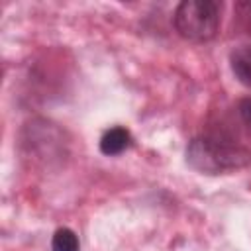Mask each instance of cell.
Segmentation results:
<instances>
[{"mask_svg":"<svg viewBox=\"0 0 251 251\" xmlns=\"http://www.w3.org/2000/svg\"><path fill=\"white\" fill-rule=\"evenodd\" d=\"M186 163L204 175H222L251 165V151L226 135H198L186 147Z\"/></svg>","mask_w":251,"mask_h":251,"instance_id":"6da1fadb","label":"cell"},{"mask_svg":"<svg viewBox=\"0 0 251 251\" xmlns=\"http://www.w3.org/2000/svg\"><path fill=\"white\" fill-rule=\"evenodd\" d=\"M220 12L222 6L216 0H184L175 10V29L188 41H210L218 33Z\"/></svg>","mask_w":251,"mask_h":251,"instance_id":"7a4b0ae2","label":"cell"},{"mask_svg":"<svg viewBox=\"0 0 251 251\" xmlns=\"http://www.w3.org/2000/svg\"><path fill=\"white\" fill-rule=\"evenodd\" d=\"M24 147L37 159L53 157L63 149V133L51 122L33 120L24 129Z\"/></svg>","mask_w":251,"mask_h":251,"instance_id":"3957f363","label":"cell"},{"mask_svg":"<svg viewBox=\"0 0 251 251\" xmlns=\"http://www.w3.org/2000/svg\"><path fill=\"white\" fill-rule=\"evenodd\" d=\"M129 145H131V135L126 127H110L100 137V153H104L108 157L124 153Z\"/></svg>","mask_w":251,"mask_h":251,"instance_id":"277c9868","label":"cell"},{"mask_svg":"<svg viewBox=\"0 0 251 251\" xmlns=\"http://www.w3.org/2000/svg\"><path fill=\"white\" fill-rule=\"evenodd\" d=\"M229 65L235 75V78L251 88V47H239L229 55Z\"/></svg>","mask_w":251,"mask_h":251,"instance_id":"5b68a950","label":"cell"},{"mask_svg":"<svg viewBox=\"0 0 251 251\" xmlns=\"http://www.w3.org/2000/svg\"><path fill=\"white\" fill-rule=\"evenodd\" d=\"M51 251H80L76 233L69 227H59L51 237Z\"/></svg>","mask_w":251,"mask_h":251,"instance_id":"8992f818","label":"cell"},{"mask_svg":"<svg viewBox=\"0 0 251 251\" xmlns=\"http://www.w3.org/2000/svg\"><path fill=\"white\" fill-rule=\"evenodd\" d=\"M237 110H239V118L243 120V124L247 127H251V98H243L239 102Z\"/></svg>","mask_w":251,"mask_h":251,"instance_id":"52a82bcc","label":"cell"},{"mask_svg":"<svg viewBox=\"0 0 251 251\" xmlns=\"http://www.w3.org/2000/svg\"><path fill=\"white\" fill-rule=\"evenodd\" d=\"M237 12L243 18V24H245L247 31L251 33V2H239L237 4Z\"/></svg>","mask_w":251,"mask_h":251,"instance_id":"ba28073f","label":"cell"}]
</instances>
